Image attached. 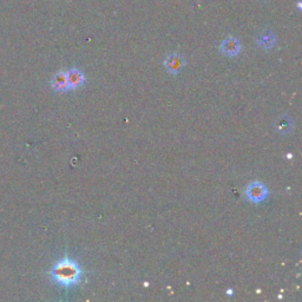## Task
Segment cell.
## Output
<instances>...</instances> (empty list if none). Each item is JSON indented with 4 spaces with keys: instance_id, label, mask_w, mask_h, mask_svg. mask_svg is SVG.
I'll return each instance as SVG.
<instances>
[{
    "instance_id": "cell-1",
    "label": "cell",
    "mask_w": 302,
    "mask_h": 302,
    "mask_svg": "<svg viewBox=\"0 0 302 302\" xmlns=\"http://www.w3.org/2000/svg\"><path fill=\"white\" fill-rule=\"evenodd\" d=\"M50 277L52 281L58 285L69 287V286L77 285L81 281L82 270L77 262L65 256L52 267Z\"/></svg>"
},
{
    "instance_id": "cell-3",
    "label": "cell",
    "mask_w": 302,
    "mask_h": 302,
    "mask_svg": "<svg viewBox=\"0 0 302 302\" xmlns=\"http://www.w3.org/2000/svg\"><path fill=\"white\" fill-rule=\"evenodd\" d=\"M220 49L224 54L232 55L233 57V55H236L241 50V44H240L239 39L235 38V37H228L227 39H224L221 43Z\"/></svg>"
},
{
    "instance_id": "cell-2",
    "label": "cell",
    "mask_w": 302,
    "mask_h": 302,
    "mask_svg": "<svg viewBox=\"0 0 302 302\" xmlns=\"http://www.w3.org/2000/svg\"><path fill=\"white\" fill-rule=\"evenodd\" d=\"M246 195H247L252 202L258 203L266 199L268 195V190L261 182H252L247 187V189H246Z\"/></svg>"
},
{
    "instance_id": "cell-6",
    "label": "cell",
    "mask_w": 302,
    "mask_h": 302,
    "mask_svg": "<svg viewBox=\"0 0 302 302\" xmlns=\"http://www.w3.org/2000/svg\"><path fill=\"white\" fill-rule=\"evenodd\" d=\"M257 44L263 49H272L275 44V36L272 31L264 30L257 36Z\"/></svg>"
},
{
    "instance_id": "cell-7",
    "label": "cell",
    "mask_w": 302,
    "mask_h": 302,
    "mask_svg": "<svg viewBox=\"0 0 302 302\" xmlns=\"http://www.w3.org/2000/svg\"><path fill=\"white\" fill-rule=\"evenodd\" d=\"M52 88L54 89L55 91H65L69 90L67 88V78H66V72L64 71H60V72L55 73L51 81Z\"/></svg>"
},
{
    "instance_id": "cell-4",
    "label": "cell",
    "mask_w": 302,
    "mask_h": 302,
    "mask_svg": "<svg viewBox=\"0 0 302 302\" xmlns=\"http://www.w3.org/2000/svg\"><path fill=\"white\" fill-rule=\"evenodd\" d=\"M164 66L170 73L180 72V71L183 69V66H184L183 57L178 53H172L170 55H168L166 59L164 60Z\"/></svg>"
},
{
    "instance_id": "cell-5",
    "label": "cell",
    "mask_w": 302,
    "mask_h": 302,
    "mask_svg": "<svg viewBox=\"0 0 302 302\" xmlns=\"http://www.w3.org/2000/svg\"><path fill=\"white\" fill-rule=\"evenodd\" d=\"M66 78H67V88L76 89L81 86L84 82V75L81 70L78 69H70L66 71Z\"/></svg>"
},
{
    "instance_id": "cell-8",
    "label": "cell",
    "mask_w": 302,
    "mask_h": 302,
    "mask_svg": "<svg viewBox=\"0 0 302 302\" xmlns=\"http://www.w3.org/2000/svg\"><path fill=\"white\" fill-rule=\"evenodd\" d=\"M293 128V123L288 117H283L281 121L279 122V130L282 132H289Z\"/></svg>"
}]
</instances>
